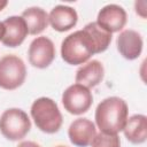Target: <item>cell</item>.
Instances as JSON below:
<instances>
[{"mask_svg":"<svg viewBox=\"0 0 147 147\" xmlns=\"http://www.w3.org/2000/svg\"><path fill=\"white\" fill-rule=\"evenodd\" d=\"M30 129L31 121L28 114L20 108H8L0 116V132L10 141L23 139Z\"/></svg>","mask_w":147,"mask_h":147,"instance_id":"cell-4","label":"cell"},{"mask_svg":"<svg viewBox=\"0 0 147 147\" xmlns=\"http://www.w3.org/2000/svg\"><path fill=\"white\" fill-rule=\"evenodd\" d=\"M92 147H121V140L118 134L99 132L95 134L91 142Z\"/></svg>","mask_w":147,"mask_h":147,"instance_id":"cell-17","label":"cell"},{"mask_svg":"<svg viewBox=\"0 0 147 147\" xmlns=\"http://www.w3.org/2000/svg\"><path fill=\"white\" fill-rule=\"evenodd\" d=\"M93 103V95L90 88L72 84L68 86L62 93V105L64 109L71 115H82L86 113Z\"/></svg>","mask_w":147,"mask_h":147,"instance_id":"cell-6","label":"cell"},{"mask_svg":"<svg viewBox=\"0 0 147 147\" xmlns=\"http://www.w3.org/2000/svg\"><path fill=\"white\" fill-rule=\"evenodd\" d=\"M55 147H67V146H63V145H59V146H55Z\"/></svg>","mask_w":147,"mask_h":147,"instance_id":"cell-22","label":"cell"},{"mask_svg":"<svg viewBox=\"0 0 147 147\" xmlns=\"http://www.w3.org/2000/svg\"><path fill=\"white\" fill-rule=\"evenodd\" d=\"M56 55L54 42L45 36L34 38L28 51L29 62L32 67L38 69H45L52 64Z\"/></svg>","mask_w":147,"mask_h":147,"instance_id":"cell-7","label":"cell"},{"mask_svg":"<svg viewBox=\"0 0 147 147\" xmlns=\"http://www.w3.org/2000/svg\"><path fill=\"white\" fill-rule=\"evenodd\" d=\"M21 16L26 23L29 33L32 36L41 33L49 24L48 14L40 7H29L22 13Z\"/></svg>","mask_w":147,"mask_h":147,"instance_id":"cell-15","label":"cell"},{"mask_svg":"<svg viewBox=\"0 0 147 147\" xmlns=\"http://www.w3.org/2000/svg\"><path fill=\"white\" fill-rule=\"evenodd\" d=\"M117 51L126 60H136L141 55L144 41L141 34L132 29L123 30L116 40Z\"/></svg>","mask_w":147,"mask_h":147,"instance_id":"cell-9","label":"cell"},{"mask_svg":"<svg viewBox=\"0 0 147 147\" xmlns=\"http://www.w3.org/2000/svg\"><path fill=\"white\" fill-rule=\"evenodd\" d=\"M26 78L24 61L15 54H7L0 59V87L13 91L22 86Z\"/></svg>","mask_w":147,"mask_h":147,"instance_id":"cell-5","label":"cell"},{"mask_svg":"<svg viewBox=\"0 0 147 147\" xmlns=\"http://www.w3.org/2000/svg\"><path fill=\"white\" fill-rule=\"evenodd\" d=\"M17 147H40V145L37 144V142H34V141L28 140V141H22V142H20Z\"/></svg>","mask_w":147,"mask_h":147,"instance_id":"cell-19","label":"cell"},{"mask_svg":"<svg viewBox=\"0 0 147 147\" xmlns=\"http://www.w3.org/2000/svg\"><path fill=\"white\" fill-rule=\"evenodd\" d=\"M126 21L127 15L125 9L119 5L110 3L100 9L95 23L100 28L113 34L114 32L123 30V28L126 24Z\"/></svg>","mask_w":147,"mask_h":147,"instance_id":"cell-8","label":"cell"},{"mask_svg":"<svg viewBox=\"0 0 147 147\" xmlns=\"http://www.w3.org/2000/svg\"><path fill=\"white\" fill-rule=\"evenodd\" d=\"M3 34H5V25H3L2 22H0V41L2 40Z\"/></svg>","mask_w":147,"mask_h":147,"instance_id":"cell-20","label":"cell"},{"mask_svg":"<svg viewBox=\"0 0 147 147\" xmlns=\"http://www.w3.org/2000/svg\"><path fill=\"white\" fill-rule=\"evenodd\" d=\"M123 132L131 144H144L147 139V117L142 114L132 115L127 118Z\"/></svg>","mask_w":147,"mask_h":147,"instance_id":"cell-14","label":"cell"},{"mask_svg":"<svg viewBox=\"0 0 147 147\" xmlns=\"http://www.w3.org/2000/svg\"><path fill=\"white\" fill-rule=\"evenodd\" d=\"M94 118L95 125L101 132L118 134L129 118L127 103L119 96H108L98 105Z\"/></svg>","mask_w":147,"mask_h":147,"instance_id":"cell-1","label":"cell"},{"mask_svg":"<svg viewBox=\"0 0 147 147\" xmlns=\"http://www.w3.org/2000/svg\"><path fill=\"white\" fill-rule=\"evenodd\" d=\"M31 117L36 126L48 134L56 133L62 126V114L57 103L47 96L36 99L31 105Z\"/></svg>","mask_w":147,"mask_h":147,"instance_id":"cell-3","label":"cell"},{"mask_svg":"<svg viewBox=\"0 0 147 147\" xmlns=\"http://www.w3.org/2000/svg\"><path fill=\"white\" fill-rule=\"evenodd\" d=\"M78 22V14L75 8L65 5L55 6L48 14V23L59 32L69 31L76 26Z\"/></svg>","mask_w":147,"mask_h":147,"instance_id":"cell-12","label":"cell"},{"mask_svg":"<svg viewBox=\"0 0 147 147\" xmlns=\"http://www.w3.org/2000/svg\"><path fill=\"white\" fill-rule=\"evenodd\" d=\"M105 76L103 64L98 60L87 61L76 71L75 80L77 84H80L87 88L98 86Z\"/></svg>","mask_w":147,"mask_h":147,"instance_id":"cell-13","label":"cell"},{"mask_svg":"<svg viewBox=\"0 0 147 147\" xmlns=\"http://www.w3.org/2000/svg\"><path fill=\"white\" fill-rule=\"evenodd\" d=\"M83 29H85L88 34L91 36L94 45H95V49H96V54L105 52L110 42H111V33L107 32L106 30H103L102 28H100L95 22H90L87 23Z\"/></svg>","mask_w":147,"mask_h":147,"instance_id":"cell-16","label":"cell"},{"mask_svg":"<svg viewBox=\"0 0 147 147\" xmlns=\"http://www.w3.org/2000/svg\"><path fill=\"white\" fill-rule=\"evenodd\" d=\"M94 54H96L95 45L85 29L70 33L61 44V57L71 65L84 64Z\"/></svg>","mask_w":147,"mask_h":147,"instance_id":"cell-2","label":"cell"},{"mask_svg":"<svg viewBox=\"0 0 147 147\" xmlns=\"http://www.w3.org/2000/svg\"><path fill=\"white\" fill-rule=\"evenodd\" d=\"M146 7H147V2L146 1H136L134 2V8H136V13L141 17V18H146Z\"/></svg>","mask_w":147,"mask_h":147,"instance_id":"cell-18","label":"cell"},{"mask_svg":"<svg viewBox=\"0 0 147 147\" xmlns=\"http://www.w3.org/2000/svg\"><path fill=\"white\" fill-rule=\"evenodd\" d=\"M96 134L95 124L84 117H79L71 122L68 129V137L72 145L77 147H87Z\"/></svg>","mask_w":147,"mask_h":147,"instance_id":"cell-10","label":"cell"},{"mask_svg":"<svg viewBox=\"0 0 147 147\" xmlns=\"http://www.w3.org/2000/svg\"><path fill=\"white\" fill-rule=\"evenodd\" d=\"M2 23L5 25V34L1 42L7 47L20 46L29 34L26 23L22 16H9Z\"/></svg>","mask_w":147,"mask_h":147,"instance_id":"cell-11","label":"cell"},{"mask_svg":"<svg viewBox=\"0 0 147 147\" xmlns=\"http://www.w3.org/2000/svg\"><path fill=\"white\" fill-rule=\"evenodd\" d=\"M8 5V1L7 0H0V11L2 9H5V7Z\"/></svg>","mask_w":147,"mask_h":147,"instance_id":"cell-21","label":"cell"}]
</instances>
